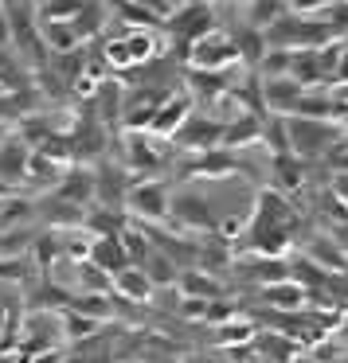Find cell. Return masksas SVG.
<instances>
[{
	"label": "cell",
	"instance_id": "cell-12",
	"mask_svg": "<svg viewBox=\"0 0 348 363\" xmlns=\"http://www.w3.org/2000/svg\"><path fill=\"white\" fill-rule=\"evenodd\" d=\"M259 297H262V305L278 308V313H301V308L309 305V289L298 285L293 277L290 281H278V285H262Z\"/></svg>",
	"mask_w": 348,
	"mask_h": 363
},
{
	"label": "cell",
	"instance_id": "cell-24",
	"mask_svg": "<svg viewBox=\"0 0 348 363\" xmlns=\"http://www.w3.org/2000/svg\"><path fill=\"white\" fill-rule=\"evenodd\" d=\"M79 9H82V0H48L43 20H71Z\"/></svg>",
	"mask_w": 348,
	"mask_h": 363
},
{
	"label": "cell",
	"instance_id": "cell-10",
	"mask_svg": "<svg viewBox=\"0 0 348 363\" xmlns=\"http://www.w3.org/2000/svg\"><path fill=\"white\" fill-rule=\"evenodd\" d=\"M301 258L313 262L317 269H325V274H332V277H337V274H348V254L340 250V246L332 242L329 235H313V238H309V242L301 246Z\"/></svg>",
	"mask_w": 348,
	"mask_h": 363
},
{
	"label": "cell",
	"instance_id": "cell-18",
	"mask_svg": "<svg viewBox=\"0 0 348 363\" xmlns=\"http://www.w3.org/2000/svg\"><path fill=\"white\" fill-rule=\"evenodd\" d=\"M59 199L79 203V207H90V199H94V176L82 172V168H75V172L59 184Z\"/></svg>",
	"mask_w": 348,
	"mask_h": 363
},
{
	"label": "cell",
	"instance_id": "cell-26",
	"mask_svg": "<svg viewBox=\"0 0 348 363\" xmlns=\"http://www.w3.org/2000/svg\"><path fill=\"white\" fill-rule=\"evenodd\" d=\"M293 9V16H301V12H317V9H325V4H332V0H286Z\"/></svg>",
	"mask_w": 348,
	"mask_h": 363
},
{
	"label": "cell",
	"instance_id": "cell-32",
	"mask_svg": "<svg viewBox=\"0 0 348 363\" xmlns=\"http://www.w3.org/2000/svg\"><path fill=\"white\" fill-rule=\"evenodd\" d=\"M168 4H173V9H180V4H184V0H168Z\"/></svg>",
	"mask_w": 348,
	"mask_h": 363
},
{
	"label": "cell",
	"instance_id": "cell-22",
	"mask_svg": "<svg viewBox=\"0 0 348 363\" xmlns=\"http://www.w3.org/2000/svg\"><path fill=\"white\" fill-rule=\"evenodd\" d=\"M59 320H63V328H67V336H71V340H90L98 332V320L75 313V308H63V313H59Z\"/></svg>",
	"mask_w": 348,
	"mask_h": 363
},
{
	"label": "cell",
	"instance_id": "cell-2",
	"mask_svg": "<svg viewBox=\"0 0 348 363\" xmlns=\"http://www.w3.org/2000/svg\"><path fill=\"white\" fill-rule=\"evenodd\" d=\"M126 211L137 215L141 223H165L168 211H173V196L161 180H137L134 188L126 191Z\"/></svg>",
	"mask_w": 348,
	"mask_h": 363
},
{
	"label": "cell",
	"instance_id": "cell-23",
	"mask_svg": "<svg viewBox=\"0 0 348 363\" xmlns=\"http://www.w3.org/2000/svg\"><path fill=\"white\" fill-rule=\"evenodd\" d=\"M219 336H215V344L219 347H231V344H251L254 340V328L251 324H243V320H227V324H219Z\"/></svg>",
	"mask_w": 348,
	"mask_h": 363
},
{
	"label": "cell",
	"instance_id": "cell-29",
	"mask_svg": "<svg viewBox=\"0 0 348 363\" xmlns=\"http://www.w3.org/2000/svg\"><path fill=\"white\" fill-rule=\"evenodd\" d=\"M9 35H12V20H9V9L0 4V43H9Z\"/></svg>",
	"mask_w": 348,
	"mask_h": 363
},
{
	"label": "cell",
	"instance_id": "cell-14",
	"mask_svg": "<svg viewBox=\"0 0 348 363\" xmlns=\"http://www.w3.org/2000/svg\"><path fill=\"white\" fill-rule=\"evenodd\" d=\"M153 289L157 285L149 281V274H145L141 266H126L114 274V293H118L121 301H134V305H145V301L153 297Z\"/></svg>",
	"mask_w": 348,
	"mask_h": 363
},
{
	"label": "cell",
	"instance_id": "cell-34",
	"mask_svg": "<svg viewBox=\"0 0 348 363\" xmlns=\"http://www.w3.org/2000/svg\"><path fill=\"white\" fill-rule=\"evenodd\" d=\"M0 137H4V125H0Z\"/></svg>",
	"mask_w": 348,
	"mask_h": 363
},
{
	"label": "cell",
	"instance_id": "cell-28",
	"mask_svg": "<svg viewBox=\"0 0 348 363\" xmlns=\"http://www.w3.org/2000/svg\"><path fill=\"white\" fill-rule=\"evenodd\" d=\"M332 82H340V86H348V48L340 51V63H337V79Z\"/></svg>",
	"mask_w": 348,
	"mask_h": 363
},
{
	"label": "cell",
	"instance_id": "cell-25",
	"mask_svg": "<svg viewBox=\"0 0 348 363\" xmlns=\"http://www.w3.org/2000/svg\"><path fill=\"white\" fill-rule=\"evenodd\" d=\"M129 4L145 9L149 16H157V20H168V16H173V4H168V0H129Z\"/></svg>",
	"mask_w": 348,
	"mask_h": 363
},
{
	"label": "cell",
	"instance_id": "cell-1",
	"mask_svg": "<svg viewBox=\"0 0 348 363\" xmlns=\"http://www.w3.org/2000/svg\"><path fill=\"white\" fill-rule=\"evenodd\" d=\"M286 125H290V145H293V152H298L301 160L321 157V152L332 149V145L340 141V133H344L340 125L317 121V118H286Z\"/></svg>",
	"mask_w": 348,
	"mask_h": 363
},
{
	"label": "cell",
	"instance_id": "cell-16",
	"mask_svg": "<svg viewBox=\"0 0 348 363\" xmlns=\"http://www.w3.org/2000/svg\"><path fill=\"white\" fill-rule=\"evenodd\" d=\"M301 184H305V160H301L298 152L274 157V188L282 191V196H290V191L301 188Z\"/></svg>",
	"mask_w": 348,
	"mask_h": 363
},
{
	"label": "cell",
	"instance_id": "cell-15",
	"mask_svg": "<svg viewBox=\"0 0 348 363\" xmlns=\"http://www.w3.org/2000/svg\"><path fill=\"white\" fill-rule=\"evenodd\" d=\"M87 262H94L98 269H106V274H118V269L129 266L126 250H121V238H94V235H90Z\"/></svg>",
	"mask_w": 348,
	"mask_h": 363
},
{
	"label": "cell",
	"instance_id": "cell-30",
	"mask_svg": "<svg viewBox=\"0 0 348 363\" xmlns=\"http://www.w3.org/2000/svg\"><path fill=\"white\" fill-rule=\"evenodd\" d=\"M32 363H63V355H59L55 347H48V352H40V355H36Z\"/></svg>",
	"mask_w": 348,
	"mask_h": 363
},
{
	"label": "cell",
	"instance_id": "cell-20",
	"mask_svg": "<svg viewBox=\"0 0 348 363\" xmlns=\"http://www.w3.org/2000/svg\"><path fill=\"white\" fill-rule=\"evenodd\" d=\"M79 289L82 293H98V297H110L114 293V274L98 269L94 262H82L79 266Z\"/></svg>",
	"mask_w": 348,
	"mask_h": 363
},
{
	"label": "cell",
	"instance_id": "cell-19",
	"mask_svg": "<svg viewBox=\"0 0 348 363\" xmlns=\"http://www.w3.org/2000/svg\"><path fill=\"white\" fill-rule=\"evenodd\" d=\"M145 274H149V281L153 285H176V277H180V266H176L173 258H168L161 246H153V254L145 258Z\"/></svg>",
	"mask_w": 348,
	"mask_h": 363
},
{
	"label": "cell",
	"instance_id": "cell-27",
	"mask_svg": "<svg viewBox=\"0 0 348 363\" xmlns=\"http://www.w3.org/2000/svg\"><path fill=\"white\" fill-rule=\"evenodd\" d=\"M16 74V63H12V55L4 51V43H0V79H12Z\"/></svg>",
	"mask_w": 348,
	"mask_h": 363
},
{
	"label": "cell",
	"instance_id": "cell-11",
	"mask_svg": "<svg viewBox=\"0 0 348 363\" xmlns=\"http://www.w3.org/2000/svg\"><path fill=\"white\" fill-rule=\"evenodd\" d=\"M188 118H192V98L184 94V90H173V94H168V102L161 106L157 118H153L149 133H157V137H176Z\"/></svg>",
	"mask_w": 348,
	"mask_h": 363
},
{
	"label": "cell",
	"instance_id": "cell-3",
	"mask_svg": "<svg viewBox=\"0 0 348 363\" xmlns=\"http://www.w3.org/2000/svg\"><path fill=\"white\" fill-rule=\"evenodd\" d=\"M153 55H157V40H153L149 32H141V28H126V32H121L118 40H110L102 51L106 63L121 67V71H134V67L149 63Z\"/></svg>",
	"mask_w": 348,
	"mask_h": 363
},
{
	"label": "cell",
	"instance_id": "cell-13",
	"mask_svg": "<svg viewBox=\"0 0 348 363\" xmlns=\"http://www.w3.org/2000/svg\"><path fill=\"white\" fill-rule=\"evenodd\" d=\"M254 352H259L262 363H298L301 344L286 332H259L254 336Z\"/></svg>",
	"mask_w": 348,
	"mask_h": 363
},
{
	"label": "cell",
	"instance_id": "cell-33",
	"mask_svg": "<svg viewBox=\"0 0 348 363\" xmlns=\"http://www.w3.org/2000/svg\"><path fill=\"white\" fill-rule=\"evenodd\" d=\"M0 328H4V313H0Z\"/></svg>",
	"mask_w": 348,
	"mask_h": 363
},
{
	"label": "cell",
	"instance_id": "cell-7",
	"mask_svg": "<svg viewBox=\"0 0 348 363\" xmlns=\"http://www.w3.org/2000/svg\"><path fill=\"white\" fill-rule=\"evenodd\" d=\"M301 98H305V86L293 82L290 74L286 79H262V110L278 113V118H293L301 110Z\"/></svg>",
	"mask_w": 348,
	"mask_h": 363
},
{
	"label": "cell",
	"instance_id": "cell-4",
	"mask_svg": "<svg viewBox=\"0 0 348 363\" xmlns=\"http://www.w3.org/2000/svg\"><path fill=\"white\" fill-rule=\"evenodd\" d=\"M239 43L231 40V35H223L219 28L215 32H207L204 40H196L188 48V63H192V71H223V67H231V63H239Z\"/></svg>",
	"mask_w": 348,
	"mask_h": 363
},
{
	"label": "cell",
	"instance_id": "cell-21",
	"mask_svg": "<svg viewBox=\"0 0 348 363\" xmlns=\"http://www.w3.org/2000/svg\"><path fill=\"white\" fill-rule=\"evenodd\" d=\"M121 250H126L129 266H145V258L153 254V242L141 227H126L121 230Z\"/></svg>",
	"mask_w": 348,
	"mask_h": 363
},
{
	"label": "cell",
	"instance_id": "cell-9",
	"mask_svg": "<svg viewBox=\"0 0 348 363\" xmlns=\"http://www.w3.org/2000/svg\"><path fill=\"white\" fill-rule=\"evenodd\" d=\"M176 141H180L184 149H196V152L223 149V125H219V121H212V118H200V113H192V118L180 125Z\"/></svg>",
	"mask_w": 348,
	"mask_h": 363
},
{
	"label": "cell",
	"instance_id": "cell-31",
	"mask_svg": "<svg viewBox=\"0 0 348 363\" xmlns=\"http://www.w3.org/2000/svg\"><path fill=\"white\" fill-rule=\"evenodd\" d=\"M337 98H344V102H348V86H340V90H337Z\"/></svg>",
	"mask_w": 348,
	"mask_h": 363
},
{
	"label": "cell",
	"instance_id": "cell-17",
	"mask_svg": "<svg viewBox=\"0 0 348 363\" xmlns=\"http://www.w3.org/2000/svg\"><path fill=\"white\" fill-rule=\"evenodd\" d=\"M176 289L184 293V297H204V301H215L219 297V281L215 277H207L200 266H188V269H180V277H176Z\"/></svg>",
	"mask_w": 348,
	"mask_h": 363
},
{
	"label": "cell",
	"instance_id": "cell-5",
	"mask_svg": "<svg viewBox=\"0 0 348 363\" xmlns=\"http://www.w3.org/2000/svg\"><path fill=\"white\" fill-rule=\"evenodd\" d=\"M168 32L176 35V43L192 48L196 40H204L207 32H215V9L212 4H180L168 16Z\"/></svg>",
	"mask_w": 348,
	"mask_h": 363
},
{
	"label": "cell",
	"instance_id": "cell-8",
	"mask_svg": "<svg viewBox=\"0 0 348 363\" xmlns=\"http://www.w3.org/2000/svg\"><path fill=\"white\" fill-rule=\"evenodd\" d=\"M239 168L243 164L231 149H207V152H196L188 164H180V172L200 176V180H223V176H235Z\"/></svg>",
	"mask_w": 348,
	"mask_h": 363
},
{
	"label": "cell",
	"instance_id": "cell-6",
	"mask_svg": "<svg viewBox=\"0 0 348 363\" xmlns=\"http://www.w3.org/2000/svg\"><path fill=\"white\" fill-rule=\"evenodd\" d=\"M176 219V227L180 230H200V235H212L215 230V215H212V203H207L200 191H180V196L173 199V211H168Z\"/></svg>",
	"mask_w": 348,
	"mask_h": 363
}]
</instances>
